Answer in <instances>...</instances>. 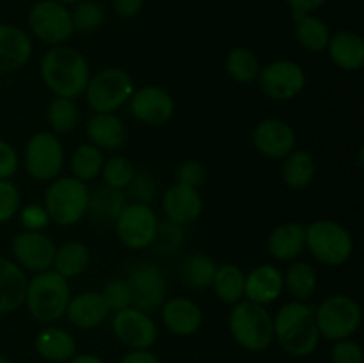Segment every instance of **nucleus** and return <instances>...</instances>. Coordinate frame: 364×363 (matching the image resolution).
<instances>
[{
    "label": "nucleus",
    "instance_id": "72a5a7b5",
    "mask_svg": "<svg viewBox=\"0 0 364 363\" xmlns=\"http://www.w3.org/2000/svg\"><path fill=\"white\" fill-rule=\"evenodd\" d=\"M103 153L96 146L82 144L71 153L70 159V169L73 177L80 182H91L102 173L103 167Z\"/></svg>",
    "mask_w": 364,
    "mask_h": 363
},
{
    "label": "nucleus",
    "instance_id": "7c9ffc66",
    "mask_svg": "<svg viewBox=\"0 0 364 363\" xmlns=\"http://www.w3.org/2000/svg\"><path fill=\"white\" fill-rule=\"evenodd\" d=\"M295 36L309 52H322L331 39L329 25L315 14H294Z\"/></svg>",
    "mask_w": 364,
    "mask_h": 363
},
{
    "label": "nucleus",
    "instance_id": "5fc2aeb1",
    "mask_svg": "<svg viewBox=\"0 0 364 363\" xmlns=\"http://www.w3.org/2000/svg\"><path fill=\"white\" fill-rule=\"evenodd\" d=\"M0 363H13L9 358H6V356H0Z\"/></svg>",
    "mask_w": 364,
    "mask_h": 363
},
{
    "label": "nucleus",
    "instance_id": "f257e3e1",
    "mask_svg": "<svg viewBox=\"0 0 364 363\" xmlns=\"http://www.w3.org/2000/svg\"><path fill=\"white\" fill-rule=\"evenodd\" d=\"M46 88L59 98L75 100L85 91L91 70L89 63L77 48L66 45L52 46L39 64Z\"/></svg>",
    "mask_w": 364,
    "mask_h": 363
},
{
    "label": "nucleus",
    "instance_id": "2f4dec72",
    "mask_svg": "<svg viewBox=\"0 0 364 363\" xmlns=\"http://www.w3.org/2000/svg\"><path fill=\"white\" fill-rule=\"evenodd\" d=\"M217 298L226 305H235V302L244 299L245 292V274L235 263H224L217 267L215 278L212 283Z\"/></svg>",
    "mask_w": 364,
    "mask_h": 363
},
{
    "label": "nucleus",
    "instance_id": "423d86ee",
    "mask_svg": "<svg viewBox=\"0 0 364 363\" xmlns=\"http://www.w3.org/2000/svg\"><path fill=\"white\" fill-rule=\"evenodd\" d=\"M306 248L320 263L338 267L352 256L354 238L343 224L320 219L306 228Z\"/></svg>",
    "mask_w": 364,
    "mask_h": 363
},
{
    "label": "nucleus",
    "instance_id": "b1692460",
    "mask_svg": "<svg viewBox=\"0 0 364 363\" xmlns=\"http://www.w3.org/2000/svg\"><path fill=\"white\" fill-rule=\"evenodd\" d=\"M331 60L343 71H358L364 66V39L354 31L331 34L327 45Z\"/></svg>",
    "mask_w": 364,
    "mask_h": 363
},
{
    "label": "nucleus",
    "instance_id": "864d4df0",
    "mask_svg": "<svg viewBox=\"0 0 364 363\" xmlns=\"http://www.w3.org/2000/svg\"><path fill=\"white\" fill-rule=\"evenodd\" d=\"M57 2L64 4V6H75V4L80 2V0H57Z\"/></svg>",
    "mask_w": 364,
    "mask_h": 363
},
{
    "label": "nucleus",
    "instance_id": "37998d69",
    "mask_svg": "<svg viewBox=\"0 0 364 363\" xmlns=\"http://www.w3.org/2000/svg\"><path fill=\"white\" fill-rule=\"evenodd\" d=\"M20 210V191L9 180H0V224L14 217Z\"/></svg>",
    "mask_w": 364,
    "mask_h": 363
},
{
    "label": "nucleus",
    "instance_id": "4c0bfd02",
    "mask_svg": "<svg viewBox=\"0 0 364 363\" xmlns=\"http://www.w3.org/2000/svg\"><path fill=\"white\" fill-rule=\"evenodd\" d=\"M71 20H73L75 31L89 32L98 31L105 21V9L98 0H80L71 9Z\"/></svg>",
    "mask_w": 364,
    "mask_h": 363
},
{
    "label": "nucleus",
    "instance_id": "9b49d317",
    "mask_svg": "<svg viewBox=\"0 0 364 363\" xmlns=\"http://www.w3.org/2000/svg\"><path fill=\"white\" fill-rule=\"evenodd\" d=\"M121 244L128 249H146L155 241L159 219L149 205L127 203L114 223Z\"/></svg>",
    "mask_w": 364,
    "mask_h": 363
},
{
    "label": "nucleus",
    "instance_id": "f3484780",
    "mask_svg": "<svg viewBox=\"0 0 364 363\" xmlns=\"http://www.w3.org/2000/svg\"><path fill=\"white\" fill-rule=\"evenodd\" d=\"M130 112L146 125H164L173 117L174 100L166 89L144 85L132 95Z\"/></svg>",
    "mask_w": 364,
    "mask_h": 363
},
{
    "label": "nucleus",
    "instance_id": "4be33fe9",
    "mask_svg": "<svg viewBox=\"0 0 364 363\" xmlns=\"http://www.w3.org/2000/svg\"><path fill=\"white\" fill-rule=\"evenodd\" d=\"M109 306L103 301L100 292H82L70 299L66 308V317L73 326L80 330H92L98 327L109 319Z\"/></svg>",
    "mask_w": 364,
    "mask_h": 363
},
{
    "label": "nucleus",
    "instance_id": "cd10ccee",
    "mask_svg": "<svg viewBox=\"0 0 364 363\" xmlns=\"http://www.w3.org/2000/svg\"><path fill=\"white\" fill-rule=\"evenodd\" d=\"M127 206V196L123 191L112 187H98L95 192L89 196V206L87 214L91 216L92 221L96 223H116L119 214Z\"/></svg>",
    "mask_w": 364,
    "mask_h": 363
},
{
    "label": "nucleus",
    "instance_id": "f704fd0d",
    "mask_svg": "<svg viewBox=\"0 0 364 363\" xmlns=\"http://www.w3.org/2000/svg\"><path fill=\"white\" fill-rule=\"evenodd\" d=\"M226 70L230 77L238 84H251L258 78L262 66L252 50L245 48V46H237L228 53Z\"/></svg>",
    "mask_w": 364,
    "mask_h": 363
},
{
    "label": "nucleus",
    "instance_id": "de8ad7c7",
    "mask_svg": "<svg viewBox=\"0 0 364 363\" xmlns=\"http://www.w3.org/2000/svg\"><path fill=\"white\" fill-rule=\"evenodd\" d=\"M20 160H18V153L9 142L0 141V180H9L14 173L18 171Z\"/></svg>",
    "mask_w": 364,
    "mask_h": 363
},
{
    "label": "nucleus",
    "instance_id": "a18cd8bd",
    "mask_svg": "<svg viewBox=\"0 0 364 363\" xmlns=\"http://www.w3.org/2000/svg\"><path fill=\"white\" fill-rule=\"evenodd\" d=\"M331 359L333 363H363V349L358 342L343 338L334 342L331 349Z\"/></svg>",
    "mask_w": 364,
    "mask_h": 363
},
{
    "label": "nucleus",
    "instance_id": "c756f323",
    "mask_svg": "<svg viewBox=\"0 0 364 363\" xmlns=\"http://www.w3.org/2000/svg\"><path fill=\"white\" fill-rule=\"evenodd\" d=\"M89 262H91V253H89L87 246L71 241L55 249L52 267L55 273L70 280V278L80 276L89 267Z\"/></svg>",
    "mask_w": 364,
    "mask_h": 363
},
{
    "label": "nucleus",
    "instance_id": "09e8293b",
    "mask_svg": "<svg viewBox=\"0 0 364 363\" xmlns=\"http://www.w3.org/2000/svg\"><path fill=\"white\" fill-rule=\"evenodd\" d=\"M144 0H112V9L121 18H135L142 11Z\"/></svg>",
    "mask_w": 364,
    "mask_h": 363
},
{
    "label": "nucleus",
    "instance_id": "f03ea898",
    "mask_svg": "<svg viewBox=\"0 0 364 363\" xmlns=\"http://www.w3.org/2000/svg\"><path fill=\"white\" fill-rule=\"evenodd\" d=\"M274 319V338L291 356H308L320 340L315 308L306 301L284 305Z\"/></svg>",
    "mask_w": 364,
    "mask_h": 363
},
{
    "label": "nucleus",
    "instance_id": "58836bf2",
    "mask_svg": "<svg viewBox=\"0 0 364 363\" xmlns=\"http://www.w3.org/2000/svg\"><path fill=\"white\" fill-rule=\"evenodd\" d=\"M134 174H135V167L127 157L116 155V157H110L109 160L103 162L102 177L107 187L124 191L127 185L132 182V178H134Z\"/></svg>",
    "mask_w": 364,
    "mask_h": 363
},
{
    "label": "nucleus",
    "instance_id": "bb28decb",
    "mask_svg": "<svg viewBox=\"0 0 364 363\" xmlns=\"http://www.w3.org/2000/svg\"><path fill=\"white\" fill-rule=\"evenodd\" d=\"M36 349L48 362H70L77 352V344L66 330L57 326H48L41 330L36 337Z\"/></svg>",
    "mask_w": 364,
    "mask_h": 363
},
{
    "label": "nucleus",
    "instance_id": "9d476101",
    "mask_svg": "<svg viewBox=\"0 0 364 363\" xmlns=\"http://www.w3.org/2000/svg\"><path fill=\"white\" fill-rule=\"evenodd\" d=\"M23 162L25 169L34 180H55L64 167L63 142L53 132H38L25 146Z\"/></svg>",
    "mask_w": 364,
    "mask_h": 363
},
{
    "label": "nucleus",
    "instance_id": "412c9836",
    "mask_svg": "<svg viewBox=\"0 0 364 363\" xmlns=\"http://www.w3.org/2000/svg\"><path fill=\"white\" fill-rule=\"evenodd\" d=\"M283 288V273L277 267L269 265V263L255 267L251 273L245 274L244 298L247 301L267 306L279 299Z\"/></svg>",
    "mask_w": 364,
    "mask_h": 363
},
{
    "label": "nucleus",
    "instance_id": "3c124183",
    "mask_svg": "<svg viewBox=\"0 0 364 363\" xmlns=\"http://www.w3.org/2000/svg\"><path fill=\"white\" fill-rule=\"evenodd\" d=\"M326 2L327 0H287L294 14H313V11L320 9Z\"/></svg>",
    "mask_w": 364,
    "mask_h": 363
},
{
    "label": "nucleus",
    "instance_id": "49530a36",
    "mask_svg": "<svg viewBox=\"0 0 364 363\" xmlns=\"http://www.w3.org/2000/svg\"><path fill=\"white\" fill-rule=\"evenodd\" d=\"M205 178L206 171L203 167V164L198 162V160H187V162L180 164L176 169V184L198 189L199 185H203Z\"/></svg>",
    "mask_w": 364,
    "mask_h": 363
},
{
    "label": "nucleus",
    "instance_id": "6e6552de",
    "mask_svg": "<svg viewBox=\"0 0 364 363\" xmlns=\"http://www.w3.org/2000/svg\"><path fill=\"white\" fill-rule=\"evenodd\" d=\"M315 319L320 337L329 342H338L350 338L359 330L363 312L359 302L350 295L336 294L315 308Z\"/></svg>",
    "mask_w": 364,
    "mask_h": 363
},
{
    "label": "nucleus",
    "instance_id": "79ce46f5",
    "mask_svg": "<svg viewBox=\"0 0 364 363\" xmlns=\"http://www.w3.org/2000/svg\"><path fill=\"white\" fill-rule=\"evenodd\" d=\"M127 196L132 203H141V205H149L156 196V185L151 174L137 173L135 171L134 178L127 185Z\"/></svg>",
    "mask_w": 364,
    "mask_h": 363
},
{
    "label": "nucleus",
    "instance_id": "ea45409f",
    "mask_svg": "<svg viewBox=\"0 0 364 363\" xmlns=\"http://www.w3.org/2000/svg\"><path fill=\"white\" fill-rule=\"evenodd\" d=\"M183 226L166 221V223H159L153 244L156 246V249L162 255H174L176 249L181 248V244H183Z\"/></svg>",
    "mask_w": 364,
    "mask_h": 363
},
{
    "label": "nucleus",
    "instance_id": "0eeeda50",
    "mask_svg": "<svg viewBox=\"0 0 364 363\" xmlns=\"http://www.w3.org/2000/svg\"><path fill=\"white\" fill-rule=\"evenodd\" d=\"M135 91L134 80L121 68H105L89 78L85 100L95 112H116L130 102Z\"/></svg>",
    "mask_w": 364,
    "mask_h": 363
},
{
    "label": "nucleus",
    "instance_id": "a19ab883",
    "mask_svg": "<svg viewBox=\"0 0 364 363\" xmlns=\"http://www.w3.org/2000/svg\"><path fill=\"white\" fill-rule=\"evenodd\" d=\"M100 294H102L103 301L109 306L110 312H119V310L132 306V288L127 280H121V278L110 280L109 283H105Z\"/></svg>",
    "mask_w": 364,
    "mask_h": 363
},
{
    "label": "nucleus",
    "instance_id": "dca6fc26",
    "mask_svg": "<svg viewBox=\"0 0 364 363\" xmlns=\"http://www.w3.org/2000/svg\"><path fill=\"white\" fill-rule=\"evenodd\" d=\"M252 142L262 155L279 160L294 152L297 135L287 121L269 117L256 125L252 132Z\"/></svg>",
    "mask_w": 364,
    "mask_h": 363
},
{
    "label": "nucleus",
    "instance_id": "5701e85b",
    "mask_svg": "<svg viewBox=\"0 0 364 363\" xmlns=\"http://www.w3.org/2000/svg\"><path fill=\"white\" fill-rule=\"evenodd\" d=\"M27 283L25 270L13 260L0 256V315L23 305Z\"/></svg>",
    "mask_w": 364,
    "mask_h": 363
},
{
    "label": "nucleus",
    "instance_id": "20e7f679",
    "mask_svg": "<svg viewBox=\"0 0 364 363\" xmlns=\"http://www.w3.org/2000/svg\"><path fill=\"white\" fill-rule=\"evenodd\" d=\"M228 324L231 337L247 351H265L274 342V319L258 302L242 299L231 305Z\"/></svg>",
    "mask_w": 364,
    "mask_h": 363
},
{
    "label": "nucleus",
    "instance_id": "f8f14e48",
    "mask_svg": "<svg viewBox=\"0 0 364 363\" xmlns=\"http://www.w3.org/2000/svg\"><path fill=\"white\" fill-rule=\"evenodd\" d=\"M258 85L263 95L276 102H287L302 93L306 85V73L301 64L288 59L269 63L258 73Z\"/></svg>",
    "mask_w": 364,
    "mask_h": 363
},
{
    "label": "nucleus",
    "instance_id": "ddd939ff",
    "mask_svg": "<svg viewBox=\"0 0 364 363\" xmlns=\"http://www.w3.org/2000/svg\"><path fill=\"white\" fill-rule=\"evenodd\" d=\"M128 285L132 288V306L149 313L164 305L167 295V281L162 269L155 263L141 262L128 273Z\"/></svg>",
    "mask_w": 364,
    "mask_h": 363
},
{
    "label": "nucleus",
    "instance_id": "4468645a",
    "mask_svg": "<svg viewBox=\"0 0 364 363\" xmlns=\"http://www.w3.org/2000/svg\"><path fill=\"white\" fill-rule=\"evenodd\" d=\"M112 331L130 349H149L159 337L156 324L149 313L134 306L114 312Z\"/></svg>",
    "mask_w": 364,
    "mask_h": 363
},
{
    "label": "nucleus",
    "instance_id": "7ed1b4c3",
    "mask_svg": "<svg viewBox=\"0 0 364 363\" xmlns=\"http://www.w3.org/2000/svg\"><path fill=\"white\" fill-rule=\"evenodd\" d=\"M70 299V283L53 269L36 273L32 280H28L25 305L31 315L39 322H55L66 315Z\"/></svg>",
    "mask_w": 364,
    "mask_h": 363
},
{
    "label": "nucleus",
    "instance_id": "a878e982",
    "mask_svg": "<svg viewBox=\"0 0 364 363\" xmlns=\"http://www.w3.org/2000/svg\"><path fill=\"white\" fill-rule=\"evenodd\" d=\"M87 137L98 149H119L124 144V125L116 112H95L87 123Z\"/></svg>",
    "mask_w": 364,
    "mask_h": 363
},
{
    "label": "nucleus",
    "instance_id": "c9c22d12",
    "mask_svg": "<svg viewBox=\"0 0 364 363\" xmlns=\"http://www.w3.org/2000/svg\"><path fill=\"white\" fill-rule=\"evenodd\" d=\"M215 260L206 255H192L181 263V280L191 288L212 287L217 273Z\"/></svg>",
    "mask_w": 364,
    "mask_h": 363
},
{
    "label": "nucleus",
    "instance_id": "e433bc0d",
    "mask_svg": "<svg viewBox=\"0 0 364 363\" xmlns=\"http://www.w3.org/2000/svg\"><path fill=\"white\" fill-rule=\"evenodd\" d=\"M46 121L53 134H70L78 127L80 114L75 100L71 98H55L50 102L48 110H46Z\"/></svg>",
    "mask_w": 364,
    "mask_h": 363
},
{
    "label": "nucleus",
    "instance_id": "aec40b11",
    "mask_svg": "<svg viewBox=\"0 0 364 363\" xmlns=\"http://www.w3.org/2000/svg\"><path fill=\"white\" fill-rule=\"evenodd\" d=\"M162 320L171 333L178 337H191L201 327L203 312L192 299L173 298L160 306Z\"/></svg>",
    "mask_w": 364,
    "mask_h": 363
},
{
    "label": "nucleus",
    "instance_id": "c85d7f7f",
    "mask_svg": "<svg viewBox=\"0 0 364 363\" xmlns=\"http://www.w3.org/2000/svg\"><path fill=\"white\" fill-rule=\"evenodd\" d=\"M315 159L306 149H294L290 155L283 159V167H281V177L283 182L294 191L308 187L315 177Z\"/></svg>",
    "mask_w": 364,
    "mask_h": 363
},
{
    "label": "nucleus",
    "instance_id": "a211bd4d",
    "mask_svg": "<svg viewBox=\"0 0 364 363\" xmlns=\"http://www.w3.org/2000/svg\"><path fill=\"white\" fill-rule=\"evenodd\" d=\"M162 206L167 221L180 224V226H187V224L198 221V217L201 216L203 199L198 189L174 184L173 187L167 189L162 199Z\"/></svg>",
    "mask_w": 364,
    "mask_h": 363
},
{
    "label": "nucleus",
    "instance_id": "c03bdc74",
    "mask_svg": "<svg viewBox=\"0 0 364 363\" xmlns=\"http://www.w3.org/2000/svg\"><path fill=\"white\" fill-rule=\"evenodd\" d=\"M20 221L21 226L25 228V231H41L52 223L45 206L38 205V203L25 205L23 209L20 210Z\"/></svg>",
    "mask_w": 364,
    "mask_h": 363
},
{
    "label": "nucleus",
    "instance_id": "473e14b6",
    "mask_svg": "<svg viewBox=\"0 0 364 363\" xmlns=\"http://www.w3.org/2000/svg\"><path fill=\"white\" fill-rule=\"evenodd\" d=\"M283 281L287 290L294 295L295 301H308L316 290L318 278L315 269L308 262H294L288 267L287 274H283Z\"/></svg>",
    "mask_w": 364,
    "mask_h": 363
},
{
    "label": "nucleus",
    "instance_id": "39448f33",
    "mask_svg": "<svg viewBox=\"0 0 364 363\" xmlns=\"http://www.w3.org/2000/svg\"><path fill=\"white\" fill-rule=\"evenodd\" d=\"M89 196L91 191L85 182L77 180L75 177L55 178L46 189L43 206L52 223L59 226H73L87 216Z\"/></svg>",
    "mask_w": 364,
    "mask_h": 363
},
{
    "label": "nucleus",
    "instance_id": "603ef678",
    "mask_svg": "<svg viewBox=\"0 0 364 363\" xmlns=\"http://www.w3.org/2000/svg\"><path fill=\"white\" fill-rule=\"evenodd\" d=\"M70 363H105L102 358L95 354H75L70 359Z\"/></svg>",
    "mask_w": 364,
    "mask_h": 363
},
{
    "label": "nucleus",
    "instance_id": "2eb2a0df",
    "mask_svg": "<svg viewBox=\"0 0 364 363\" xmlns=\"http://www.w3.org/2000/svg\"><path fill=\"white\" fill-rule=\"evenodd\" d=\"M55 244L43 231H21L13 241V255L18 265L31 273L52 269Z\"/></svg>",
    "mask_w": 364,
    "mask_h": 363
},
{
    "label": "nucleus",
    "instance_id": "1a4fd4ad",
    "mask_svg": "<svg viewBox=\"0 0 364 363\" xmlns=\"http://www.w3.org/2000/svg\"><path fill=\"white\" fill-rule=\"evenodd\" d=\"M31 32L50 46L64 45L75 32L71 11L57 0H39L28 11Z\"/></svg>",
    "mask_w": 364,
    "mask_h": 363
},
{
    "label": "nucleus",
    "instance_id": "8fccbe9b",
    "mask_svg": "<svg viewBox=\"0 0 364 363\" xmlns=\"http://www.w3.org/2000/svg\"><path fill=\"white\" fill-rule=\"evenodd\" d=\"M119 363H162L159 356L153 354L149 349H132L121 358Z\"/></svg>",
    "mask_w": 364,
    "mask_h": 363
},
{
    "label": "nucleus",
    "instance_id": "393cba45",
    "mask_svg": "<svg viewBox=\"0 0 364 363\" xmlns=\"http://www.w3.org/2000/svg\"><path fill=\"white\" fill-rule=\"evenodd\" d=\"M269 253L279 262H290L306 249V226L299 223H284L274 228L267 241Z\"/></svg>",
    "mask_w": 364,
    "mask_h": 363
},
{
    "label": "nucleus",
    "instance_id": "6ab92c4d",
    "mask_svg": "<svg viewBox=\"0 0 364 363\" xmlns=\"http://www.w3.org/2000/svg\"><path fill=\"white\" fill-rule=\"evenodd\" d=\"M32 57V39L16 25L0 23V73L23 68Z\"/></svg>",
    "mask_w": 364,
    "mask_h": 363
}]
</instances>
